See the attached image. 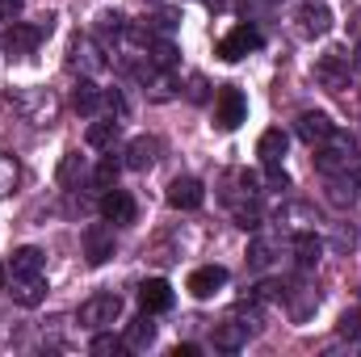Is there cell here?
<instances>
[{
    "mask_svg": "<svg viewBox=\"0 0 361 357\" xmlns=\"http://www.w3.org/2000/svg\"><path fill=\"white\" fill-rule=\"evenodd\" d=\"M85 139H89V147H109V143L118 139V122H114V118H105V122H92Z\"/></svg>",
    "mask_w": 361,
    "mask_h": 357,
    "instance_id": "obj_27",
    "label": "cell"
},
{
    "mask_svg": "<svg viewBox=\"0 0 361 357\" xmlns=\"http://www.w3.org/2000/svg\"><path fill=\"white\" fill-rule=\"evenodd\" d=\"M202 202H206V189H202L197 177H177L169 185V206H177V210H197Z\"/></svg>",
    "mask_w": 361,
    "mask_h": 357,
    "instance_id": "obj_12",
    "label": "cell"
},
{
    "mask_svg": "<svg viewBox=\"0 0 361 357\" xmlns=\"http://www.w3.org/2000/svg\"><path fill=\"white\" fill-rule=\"evenodd\" d=\"M341 337H345V341H361V307L357 311H345V320H341Z\"/></svg>",
    "mask_w": 361,
    "mask_h": 357,
    "instance_id": "obj_32",
    "label": "cell"
},
{
    "mask_svg": "<svg viewBox=\"0 0 361 357\" xmlns=\"http://www.w3.org/2000/svg\"><path fill=\"white\" fill-rule=\"evenodd\" d=\"M227 193H223V202L231 206V202H244V198H257L261 193V177L257 173H248V169H231L227 173V185H223Z\"/></svg>",
    "mask_w": 361,
    "mask_h": 357,
    "instance_id": "obj_14",
    "label": "cell"
},
{
    "mask_svg": "<svg viewBox=\"0 0 361 357\" xmlns=\"http://www.w3.org/2000/svg\"><path fill=\"white\" fill-rule=\"evenodd\" d=\"M294 261H298V269H315L324 261V240H319L311 227H302V231L294 236Z\"/></svg>",
    "mask_w": 361,
    "mask_h": 357,
    "instance_id": "obj_17",
    "label": "cell"
},
{
    "mask_svg": "<svg viewBox=\"0 0 361 357\" xmlns=\"http://www.w3.org/2000/svg\"><path fill=\"white\" fill-rule=\"evenodd\" d=\"M156 156H160V143H156V139H147V135H139V139H130V147H126V169L143 173V169H152V164H156Z\"/></svg>",
    "mask_w": 361,
    "mask_h": 357,
    "instance_id": "obj_19",
    "label": "cell"
},
{
    "mask_svg": "<svg viewBox=\"0 0 361 357\" xmlns=\"http://www.w3.org/2000/svg\"><path fill=\"white\" fill-rule=\"evenodd\" d=\"M152 63H156V68H173V63H177V47H173V42H156V47H152Z\"/></svg>",
    "mask_w": 361,
    "mask_h": 357,
    "instance_id": "obj_31",
    "label": "cell"
},
{
    "mask_svg": "<svg viewBox=\"0 0 361 357\" xmlns=\"http://www.w3.org/2000/svg\"><path fill=\"white\" fill-rule=\"evenodd\" d=\"M101 101H105V92L97 89L89 76H85V80L76 85V92H72V105H76L80 114H97V109H101Z\"/></svg>",
    "mask_w": 361,
    "mask_h": 357,
    "instance_id": "obj_23",
    "label": "cell"
},
{
    "mask_svg": "<svg viewBox=\"0 0 361 357\" xmlns=\"http://www.w3.org/2000/svg\"><path fill=\"white\" fill-rule=\"evenodd\" d=\"M361 193L357 177H345V173H336V177H328V198L336 202V206H353Z\"/></svg>",
    "mask_w": 361,
    "mask_h": 357,
    "instance_id": "obj_21",
    "label": "cell"
},
{
    "mask_svg": "<svg viewBox=\"0 0 361 357\" xmlns=\"http://www.w3.org/2000/svg\"><path fill=\"white\" fill-rule=\"evenodd\" d=\"M223 286H227V269H223V265L193 269V273H189V282H185V290H189L193 298H214Z\"/></svg>",
    "mask_w": 361,
    "mask_h": 357,
    "instance_id": "obj_8",
    "label": "cell"
},
{
    "mask_svg": "<svg viewBox=\"0 0 361 357\" xmlns=\"http://www.w3.org/2000/svg\"><path fill=\"white\" fill-rule=\"evenodd\" d=\"M38 38H42V30H38V25L13 21V25H8V34H4V55H8V59H25V55H34Z\"/></svg>",
    "mask_w": 361,
    "mask_h": 357,
    "instance_id": "obj_9",
    "label": "cell"
},
{
    "mask_svg": "<svg viewBox=\"0 0 361 357\" xmlns=\"http://www.w3.org/2000/svg\"><path fill=\"white\" fill-rule=\"evenodd\" d=\"M353 164H357V143H353L349 131H332V135L319 143V152H315V169H319L324 177L349 173Z\"/></svg>",
    "mask_w": 361,
    "mask_h": 357,
    "instance_id": "obj_1",
    "label": "cell"
},
{
    "mask_svg": "<svg viewBox=\"0 0 361 357\" xmlns=\"http://www.w3.org/2000/svg\"><path fill=\"white\" fill-rule=\"evenodd\" d=\"M85 257H89V265H105L114 257V231L105 223H92L85 231Z\"/></svg>",
    "mask_w": 361,
    "mask_h": 357,
    "instance_id": "obj_13",
    "label": "cell"
},
{
    "mask_svg": "<svg viewBox=\"0 0 361 357\" xmlns=\"http://www.w3.org/2000/svg\"><path fill=\"white\" fill-rule=\"evenodd\" d=\"M139 303H143L147 315H152V311H169V307H173V286H169L164 277H147V282L139 286Z\"/></svg>",
    "mask_w": 361,
    "mask_h": 357,
    "instance_id": "obj_15",
    "label": "cell"
},
{
    "mask_svg": "<svg viewBox=\"0 0 361 357\" xmlns=\"http://www.w3.org/2000/svg\"><path fill=\"white\" fill-rule=\"evenodd\" d=\"M25 8V0H0V21H17Z\"/></svg>",
    "mask_w": 361,
    "mask_h": 357,
    "instance_id": "obj_33",
    "label": "cell"
},
{
    "mask_svg": "<svg viewBox=\"0 0 361 357\" xmlns=\"http://www.w3.org/2000/svg\"><path fill=\"white\" fill-rule=\"evenodd\" d=\"M357 55H361V51H357Z\"/></svg>",
    "mask_w": 361,
    "mask_h": 357,
    "instance_id": "obj_37",
    "label": "cell"
},
{
    "mask_svg": "<svg viewBox=\"0 0 361 357\" xmlns=\"http://www.w3.org/2000/svg\"><path fill=\"white\" fill-rule=\"evenodd\" d=\"M257 156H261V164H265V173H269L273 185H286V169H281V160H286V135H281L277 126L261 135Z\"/></svg>",
    "mask_w": 361,
    "mask_h": 357,
    "instance_id": "obj_3",
    "label": "cell"
},
{
    "mask_svg": "<svg viewBox=\"0 0 361 357\" xmlns=\"http://www.w3.org/2000/svg\"><path fill=\"white\" fill-rule=\"evenodd\" d=\"M152 341H156V324H152L147 311H143L139 320L126 324V345H130V349H152Z\"/></svg>",
    "mask_w": 361,
    "mask_h": 357,
    "instance_id": "obj_22",
    "label": "cell"
},
{
    "mask_svg": "<svg viewBox=\"0 0 361 357\" xmlns=\"http://www.w3.org/2000/svg\"><path fill=\"white\" fill-rule=\"evenodd\" d=\"M105 105H109V109H114L118 118L126 114V101H122V92H105Z\"/></svg>",
    "mask_w": 361,
    "mask_h": 357,
    "instance_id": "obj_34",
    "label": "cell"
},
{
    "mask_svg": "<svg viewBox=\"0 0 361 357\" xmlns=\"http://www.w3.org/2000/svg\"><path fill=\"white\" fill-rule=\"evenodd\" d=\"M101 214H105L109 223H135V198L114 185V189L101 193Z\"/></svg>",
    "mask_w": 361,
    "mask_h": 357,
    "instance_id": "obj_11",
    "label": "cell"
},
{
    "mask_svg": "<svg viewBox=\"0 0 361 357\" xmlns=\"http://www.w3.org/2000/svg\"><path fill=\"white\" fill-rule=\"evenodd\" d=\"M244 345H248V324L227 320V324L214 328V349H219V353H240Z\"/></svg>",
    "mask_w": 361,
    "mask_h": 357,
    "instance_id": "obj_18",
    "label": "cell"
},
{
    "mask_svg": "<svg viewBox=\"0 0 361 357\" xmlns=\"http://www.w3.org/2000/svg\"><path fill=\"white\" fill-rule=\"evenodd\" d=\"M76 181H85V160H80V152H68L63 156V164H59V185H76Z\"/></svg>",
    "mask_w": 361,
    "mask_h": 357,
    "instance_id": "obj_28",
    "label": "cell"
},
{
    "mask_svg": "<svg viewBox=\"0 0 361 357\" xmlns=\"http://www.w3.org/2000/svg\"><path fill=\"white\" fill-rule=\"evenodd\" d=\"M173 357H197V345H177V349H173Z\"/></svg>",
    "mask_w": 361,
    "mask_h": 357,
    "instance_id": "obj_35",
    "label": "cell"
},
{
    "mask_svg": "<svg viewBox=\"0 0 361 357\" xmlns=\"http://www.w3.org/2000/svg\"><path fill=\"white\" fill-rule=\"evenodd\" d=\"M248 118V101H244V92L240 89H219V97H214V126L219 131H235L240 122Z\"/></svg>",
    "mask_w": 361,
    "mask_h": 357,
    "instance_id": "obj_2",
    "label": "cell"
},
{
    "mask_svg": "<svg viewBox=\"0 0 361 357\" xmlns=\"http://www.w3.org/2000/svg\"><path fill=\"white\" fill-rule=\"evenodd\" d=\"M114 185H118V160H114V156H105V160L92 169V189H101V193H105V189H114Z\"/></svg>",
    "mask_w": 361,
    "mask_h": 357,
    "instance_id": "obj_29",
    "label": "cell"
},
{
    "mask_svg": "<svg viewBox=\"0 0 361 357\" xmlns=\"http://www.w3.org/2000/svg\"><path fill=\"white\" fill-rule=\"evenodd\" d=\"M353 169H357V173H353V177H357V185H361V156H357V164H353Z\"/></svg>",
    "mask_w": 361,
    "mask_h": 357,
    "instance_id": "obj_36",
    "label": "cell"
},
{
    "mask_svg": "<svg viewBox=\"0 0 361 357\" xmlns=\"http://www.w3.org/2000/svg\"><path fill=\"white\" fill-rule=\"evenodd\" d=\"M118 315H122V298L118 294H92L80 307V324H89V328H109Z\"/></svg>",
    "mask_w": 361,
    "mask_h": 357,
    "instance_id": "obj_5",
    "label": "cell"
},
{
    "mask_svg": "<svg viewBox=\"0 0 361 357\" xmlns=\"http://www.w3.org/2000/svg\"><path fill=\"white\" fill-rule=\"evenodd\" d=\"M126 349V341H118V337H109V332H97L92 337V353L97 357H118Z\"/></svg>",
    "mask_w": 361,
    "mask_h": 357,
    "instance_id": "obj_30",
    "label": "cell"
},
{
    "mask_svg": "<svg viewBox=\"0 0 361 357\" xmlns=\"http://www.w3.org/2000/svg\"><path fill=\"white\" fill-rule=\"evenodd\" d=\"M315 80H319L324 89H332V92L349 89V55H345V51H328V55H319V63H315Z\"/></svg>",
    "mask_w": 361,
    "mask_h": 357,
    "instance_id": "obj_4",
    "label": "cell"
},
{
    "mask_svg": "<svg viewBox=\"0 0 361 357\" xmlns=\"http://www.w3.org/2000/svg\"><path fill=\"white\" fill-rule=\"evenodd\" d=\"M294 131H298V139L302 143H311V147H319L336 126H332V118L328 114H319V109H307V114H298V122H294Z\"/></svg>",
    "mask_w": 361,
    "mask_h": 357,
    "instance_id": "obj_10",
    "label": "cell"
},
{
    "mask_svg": "<svg viewBox=\"0 0 361 357\" xmlns=\"http://www.w3.org/2000/svg\"><path fill=\"white\" fill-rule=\"evenodd\" d=\"M8 294H13V303H21V307H38V303L47 298V277H42V273H13V277H8Z\"/></svg>",
    "mask_w": 361,
    "mask_h": 357,
    "instance_id": "obj_7",
    "label": "cell"
},
{
    "mask_svg": "<svg viewBox=\"0 0 361 357\" xmlns=\"http://www.w3.org/2000/svg\"><path fill=\"white\" fill-rule=\"evenodd\" d=\"M231 214L244 231H257L261 227V210H257V198H244V202H231Z\"/></svg>",
    "mask_w": 361,
    "mask_h": 357,
    "instance_id": "obj_25",
    "label": "cell"
},
{
    "mask_svg": "<svg viewBox=\"0 0 361 357\" xmlns=\"http://www.w3.org/2000/svg\"><path fill=\"white\" fill-rule=\"evenodd\" d=\"M298 21H302V34H307V38H319V34H328L332 13H328V4H324V0H302Z\"/></svg>",
    "mask_w": 361,
    "mask_h": 357,
    "instance_id": "obj_16",
    "label": "cell"
},
{
    "mask_svg": "<svg viewBox=\"0 0 361 357\" xmlns=\"http://www.w3.org/2000/svg\"><path fill=\"white\" fill-rule=\"evenodd\" d=\"M8 273H42V248H34V244L17 248L8 257Z\"/></svg>",
    "mask_w": 361,
    "mask_h": 357,
    "instance_id": "obj_24",
    "label": "cell"
},
{
    "mask_svg": "<svg viewBox=\"0 0 361 357\" xmlns=\"http://www.w3.org/2000/svg\"><path fill=\"white\" fill-rule=\"evenodd\" d=\"M101 63H105V59H101V51L92 47V38H76V42H72V68H80L85 76H92V72H101Z\"/></svg>",
    "mask_w": 361,
    "mask_h": 357,
    "instance_id": "obj_20",
    "label": "cell"
},
{
    "mask_svg": "<svg viewBox=\"0 0 361 357\" xmlns=\"http://www.w3.org/2000/svg\"><path fill=\"white\" fill-rule=\"evenodd\" d=\"M257 47H261V34H257L252 25H235V30L219 42V59H223V63H235V59L252 55Z\"/></svg>",
    "mask_w": 361,
    "mask_h": 357,
    "instance_id": "obj_6",
    "label": "cell"
},
{
    "mask_svg": "<svg viewBox=\"0 0 361 357\" xmlns=\"http://www.w3.org/2000/svg\"><path fill=\"white\" fill-rule=\"evenodd\" d=\"M248 265H252V269H261V273H265V269L273 265V240L257 236V240L248 244Z\"/></svg>",
    "mask_w": 361,
    "mask_h": 357,
    "instance_id": "obj_26",
    "label": "cell"
}]
</instances>
